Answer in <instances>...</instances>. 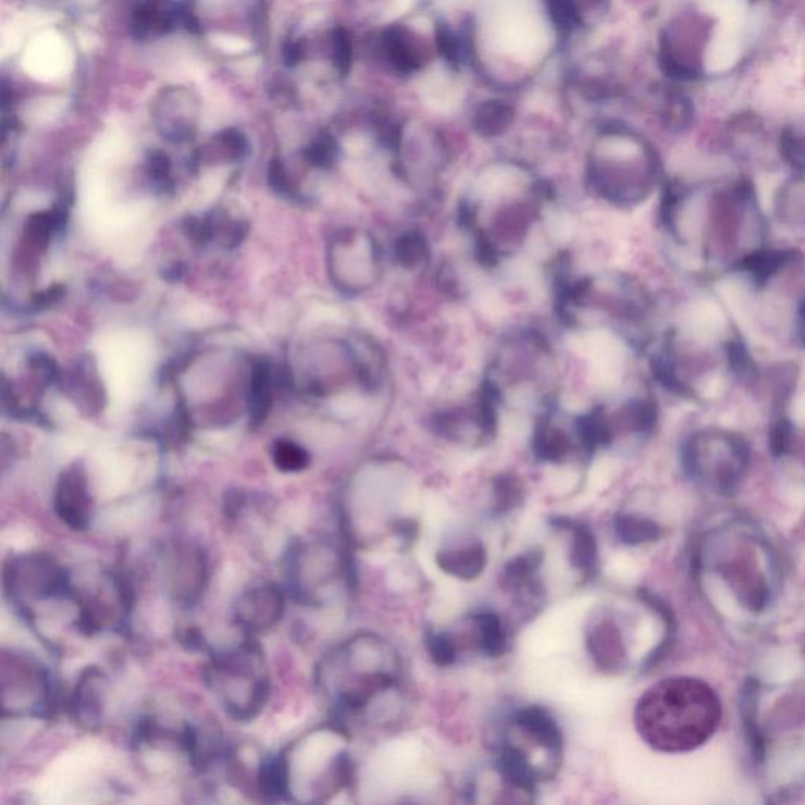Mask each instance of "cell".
<instances>
[{
  "label": "cell",
  "mask_w": 805,
  "mask_h": 805,
  "mask_svg": "<svg viewBox=\"0 0 805 805\" xmlns=\"http://www.w3.org/2000/svg\"><path fill=\"white\" fill-rule=\"evenodd\" d=\"M545 3L550 21L561 34H570L581 24V13L575 0H545Z\"/></svg>",
  "instance_id": "cell-34"
},
{
  "label": "cell",
  "mask_w": 805,
  "mask_h": 805,
  "mask_svg": "<svg viewBox=\"0 0 805 805\" xmlns=\"http://www.w3.org/2000/svg\"><path fill=\"white\" fill-rule=\"evenodd\" d=\"M157 108V122L162 134L172 140H185L190 136L194 129L190 112L196 106L190 100L189 91L183 88L162 91Z\"/></svg>",
  "instance_id": "cell-17"
},
{
  "label": "cell",
  "mask_w": 805,
  "mask_h": 805,
  "mask_svg": "<svg viewBox=\"0 0 805 805\" xmlns=\"http://www.w3.org/2000/svg\"><path fill=\"white\" fill-rule=\"evenodd\" d=\"M722 708L716 692L697 678H666L635 706L642 740L666 754L701 747L718 730Z\"/></svg>",
  "instance_id": "cell-1"
},
{
  "label": "cell",
  "mask_w": 805,
  "mask_h": 805,
  "mask_svg": "<svg viewBox=\"0 0 805 805\" xmlns=\"http://www.w3.org/2000/svg\"><path fill=\"white\" fill-rule=\"evenodd\" d=\"M797 335H800L801 344L805 348V299L801 302L800 310H797Z\"/></svg>",
  "instance_id": "cell-44"
},
{
  "label": "cell",
  "mask_w": 805,
  "mask_h": 805,
  "mask_svg": "<svg viewBox=\"0 0 805 805\" xmlns=\"http://www.w3.org/2000/svg\"><path fill=\"white\" fill-rule=\"evenodd\" d=\"M500 408L529 406L540 414L554 408L559 391L556 352L542 332L517 330L497 345L482 384Z\"/></svg>",
  "instance_id": "cell-3"
},
{
  "label": "cell",
  "mask_w": 805,
  "mask_h": 805,
  "mask_svg": "<svg viewBox=\"0 0 805 805\" xmlns=\"http://www.w3.org/2000/svg\"><path fill=\"white\" fill-rule=\"evenodd\" d=\"M430 655L439 666H450L457 659V647L454 639L446 633H432L426 637Z\"/></svg>",
  "instance_id": "cell-37"
},
{
  "label": "cell",
  "mask_w": 805,
  "mask_h": 805,
  "mask_svg": "<svg viewBox=\"0 0 805 805\" xmlns=\"http://www.w3.org/2000/svg\"><path fill=\"white\" fill-rule=\"evenodd\" d=\"M218 147L228 159H239L245 157L247 150V140L242 131L225 129L216 137Z\"/></svg>",
  "instance_id": "cell-39"
},
{
  "label": "cell",
  "mask_w": 805,
  "mask_h": 805,
  "mask_svg": "<svg viewBox=\"0 0 805 805\" xmlns=\"http://www.w3.org/2000/svg\"><path fill=\"white\" fill-rule=\"evenodd\" d=\"M546 186L535 178L510 186L479 187L461 201L462 225L486 263L510 259L524 247L545 205Z\"/></svg>",
  "instance_id": "cell-2"
},
{
  "label": "cell",
  "mask_w": 805,
  "mask_h": 805,
  "mask_svg": "<svg viewBox=\"0 0 805 805\" xmlns=\"http://www.w3.org/2000/svg\"><path fill=\"white\" fill-rule=\"evenodd\" d=\"M332 60H334L338 74L346 76L349 73L352 62V45L344 27H337L332 32Z\"/></svg>",
  "instance_id": "cell-36"
},
{
  "label": "cell",
  "mask_w": 805,
  "mask_h": 805,
  "mask_svg": "<svg viewBox=\"0 0 805 805\" xmlns=\"http://www.w3.org/2000/svg\"><path fill=\"white\" fill-rule=\"evenodd\" d=\"M54 510L73 531H86L94 517V500L83 466H70L59 476L54 491Z\"/></svg>",
  "instance_id": "cell-11"
},
{
  "label": "cell",
  "mask_w": 805,
  "mask_h": 805,
  "mask_svg": "<svg viewBox=\"0 0 805 805\" xmlns=\"http://www.w3.org/2000/svg\"><path fill=\"white\" fill-rule=\"evenodd\" d=\"M476 631V644L488 656H500L507 648L503 621L496 614L482 612L472 617Z\"/></svg>",
  "instance_id": "cell-27"
},
{
  "label": "cell",
  "mask_w": 805,
  "mask_h": 805,
  "mask_svg": "<svg viewBox=\"0 0 805 805\" xmlns=\"http://www.w3.org/2000/svg\"><path fill=\"white\" fill-rule=\"evenodd\" d=\"M62 295L63 289L60 287L46 289V292L41 293V295H37V299H35V307L51 306V304L59 301V299L62 298Z\"/></svg>",
  "instance_id": "cell-43"
},
{
  "label": "cell",
  "mask_w": 805,
  "mask_h": 805,
  "mask_svg": "<svg viewBox=\"0 0 805 805\" xmlns=\"http://www.w3.org/2000/svg\"><path fill=\"white\" fill-rule=\"evenodd\" d=\"M616 532L621 542L627 545H641V543L653 542L661 536V529L649 519L637 517L617 518Z\"/></svg>",
  "instance_id": "cell-29"
},
{
  "label": "cell",
  "mask_w": 805,
  "mask_h": 805,
  "mask_svg": "<svg viewBox=\"0 0 805 805\" xmlns=\"http://www.w3.org/2000/svg\"><path fill=\"white\" fill-rule=\"evenodd\" d=\"M776 218L791 231L805 232V179L794 176L776 194Z\"/></svg>",
  "instance_id": "cell-20"
},
{
  "label": "cell",
  "mask_w": 805,
  "mask_h": 805,
  "mask_svg": "<svg viewBox=\"0 0 805 805\" xmlns=\"http://www.w3.org/2000/svg\"><path fill=\"white\" fill-rule=\"evenodd\" d=\"M570 524L571 535H573V549H571V564L581 571L582 574L592 578L596 573L598 565V546H596L595 536L585 525Z\"/></svg>",
  "instance_id": "cell-26"
},
{
  "label": "cell",
  "mask_w": 805,
  "mask_h": 805,
  "mask_svg": "<svg viewBox=\"0 0 805 805\" xmlns=\"http://www.w3.org/2000/svg\"><path fill=\"white\" fill-rule=\"evenodd\" d=\"M208 681L228 713L238 719L256 716L270 691L260 648L253 645L218 658L210 667Z\"/></svg>",
  "instance_id": "cell-6"
},
{
  "label": "cell",
  "mask_w": 805,
  "mask_h": 805,
  "mask_svg": "<svg viewBox=\"0 0 805 805\" xmlns=\"http://www.w3.org/2000/svg\"><path fill=\"white\" fill-rule=\"evenodd\" d=\"M592 2L593 3H598V5H599V3L606 2V0H592Z\"/></svg>",
  "instance_id": "cell-45"
},
{
  "label": "cell",
  "mask_w": 805,
  "mask_h": 805,
  "mask_svg": "<svg viewBox=\"0 0 805 805\" xmlns=\"http://www.w3.org/2000/svg\"><path fill=\"white\" fill-rule=\"evenodd\" d=\"M513 108L510 104L504 101L491 100L483 102L476 109L472 123H474L476 133L482 134V136L496 137L508 129V126L513 122Z\"/></svg>",
  "instance_id": "cell-25"
},
{
  "label": "cell",
  "mask_w": 805,
  "mask_h": 805,
  "mask_svg": "<svg viewBox=\"0 0 805 805\" xmlns=\"http://www.w3.org/2000/svg\"><path fill=\"white\" fill-rule=\"evenodd\" d=\"M436 44L441 54L451 63H460L462 59V44L460 37L455 34L454 30L448 29L447 26H437L436 29Z\"/></svg>",
  "instance_id": "cell-38"
},
{
  "label": "cell",
  "mask_w": 805,
  "mask_h": 805,
  "mask_svg": "<svg viewBox=\"0 0 805 805\" xmlns=\"http://www.w3.org/2000/svg\"><path fill=\"white\" fill-rule=\"evenodd\" d=\"M500 406L485 387L472 400L457 403L434 414V432L466 446H485L497 433Z\"/></svg>",
  "instance_id": "cell-8"
},
{
  "label": "cell",
  "mask_w": 805,
  "mask_h": 805,
  "mask_svg": "<svg viewBox=\"0 0 805 805\" xmlns=\"http://www.w3.org/2000/svg\"><path fill=\"white\" fill-rule=\"evenodd\" d=\"M102 676L100 670L88 669L74 690V711L87 727H94L102 715Z\"/></svg>",
  "instance_id": "cell-21"
},
{
  "label": "cell",
  "mask_w": 805,
  "mask_h": 805,
  "mask_svg": "<svg viewBox=\"0 0 805 805\" xmlns=\"http://www.w3.org/2000/svg\"><path fill=\"white\" fill-rule=\"evenodd\" d=\"M273 460L278 471L301 472L310 465V455L292 441H278L274 446Z\"/></svg>",
  "instance_id": "cell-31"
},
{
  "label": "cell",
  "mask_w": 805,
  "mask_h": 805,
  "mask_svg": "<svg viewBox=\"0 0 805 805\" xmlns=\"http://www.w3.org/2000/svg\"><path fill=\"white\" fill-rule=\"evenodd\" d=\"M5 587L13 595L51 598L69 595L70 579L60 565L44 554H29L13 560L5 570Z\"/></svg>",
  "instance_id": "cell-9"
},
{
  "label": "cell",
  "mask_w": 805,
  "mask_h": 805,
  "mask_svg": "<svg viewBox=\"0 0 805 805\" xmlns=\"http://www.w3.org/2000/svg\"><path fill=\"white\" fill-rule=\"evenodd\" d=\"M259 783L261 793L267 796H285L289 787V768L285 757H274L260 768Z\"/></svg>",
  "instance_id": "cell-28"
},
{
  "label": "cell",
  "mask_w": 805,
  "mask_h": 805,
  "mask_svg": "<svg viewBox=\"0 0 805 805\" xmlns=\"http://www.w3.org/2000/svg\"><path fill=\"white\" fill-rule=\"evenodd\" d=\"M268 179H270V185L273 186L275 193L285 197H296L295 186L292 185L287 169L284 168L281 159H274L271 162L270 171H268Z\"/></svg>",
  "instance_id": "cell-40"
},
{
  "label": "cell",
  "mask_w": 805,
  "mask_h": 805,
  "mask_svg": "<svg viewBox=\"0 0 805 805\" xmlns=\"http://www.w3.org/2000/svg\"><path fill=\"white\" fill-rule=\"evenodd\" d=\"M794 425L783 409H776L769 426V448L775 457H785L793 448Z\"/></svg>",
  "instance_id": "cell-32"
},
{
  "label": "cell",
  "mask_w": 805,
  "mask_h": 805,
  "mask_svg": "<svg viewBox=\"0 0 805 805\" xmlns=\"http://www.w3.org/2000/svg\"><path fill=\"white\" fill-rule=\"evenodd\" d=\"M540 564H542V554L538 553L525 554V556L518 557V559L507 565L505 579H507L511 589H532V575L538 570Z\"/></svg>",
  "instance_id": "cell-33"
},
{
  "label": "cell",
  "mask_w": 805,
  "mask_h": 805,
  "mask_svg": "<svg viewBox=\"0 0 805 805\" xmlns=\"http://www.w3.org/2000/svg\"><path fill=\"white\" fill-rule=\"evenodd\" d=\"M574 444L579 443L575 420L571 430L557 419L554 408L538 414L535 426H533L532 448L538 460L546 462H561L570 457ZM582 448V447H581Z\"/></svg>",
  "instance_id": "cell-13"
},
{
  "label": "cell",
  "mask_w": 805,
  "mask_h": 805,
  "mask_svg": "<svg viewBox=\"0 0 805 805\" xmlns=\"http://www.w3.org/2000/svg\"><path fill=\"white\" fill-rule=\"evenodd\" d=\"M330 261L332 278L345 295H363L383 277V249L372 233L360 228L335 233Z\"/></svg>",
  "instance_id": "cell-7"
},
{
  "label": "cell",
  "mask_w": 805,
  "mask_h": 805,
  "mask_svg": "<svg viewBox=\"0 0 805 805\" xmlns=\"http://www.w3.org/2000/svg\"><path fill=\"white\" fill-rule=\"evenodd\" d=\"M437 564L446 573L471 581L485 568L486 553L482 545L466 546L439 553Z\"/></svg>",
  "instance_id": "cell-23"
},
{
  "label": "cell",
  "mask_w": 805,
  "mask_h": 805,
  "mask_svg": "<svg viewBox=\"0 0 805 805\" xmlns=\"http://www.w3.org/2000/svg\"><path fill=\"white\" fill-rule=\"evenodd\" d=\"M310 164L320 169H330L338 158V145L330 134H320L306 150Z\"/></svg>",
  "instance_id": "cell-35"
},
{
  "label": "cell",
  "mask_w": 805,
  "mask_h": 805,
  "mask_svg": "<svg viewBox=\"0 0 805 805\" xmlns=\"http://www.w3.org/2000/svg\"><path fill=\"white\" fill-rule=\"evenodd\" d=\"M169 581L178 602L187 604L199 598L207 581V561L199 547L179 546L173 550Z\"/></svg>",
  "instance_id": "cell-14"
},
{
  "label": "cell",
  "mask_w": 805,
  "mask_h": 805,
  "mask_svg": "<svg viewBox=\"0 0 805 805\" xmlns=\"http://www.w3.org/2000/svg\"><path fill=\"white\" fill-rule=\"evenodd\" d=\"M285 609L284 593L277 585L267 584L249 590L236 604V620L252 633L271 630Z\"/></svg>",
  "instance_id": "cell-12"
},
{
  "label": "cell",
  "mask_w": 805,
  "mask_h": 805,
  "mask_svg": "<svg viewBox=\"0 0 805 805\" xmlns=\"http://www.w3.org/2000/svg\"><path fill=\"white\" fill-rule=\"evenodd\" d=\"M182 24V3L173 0H144L131 21L137 40H150L169 34Z\"/></svg>",
  "instance_id": "cell-16"
},
{
  "label": "cell",
  "mask_w": 805,
  "mask_h": 805,
  "mask_svg": "<svg viewBox=\"0 0 805 805\" xmlns=\"http://www.w3.org/2000/svg\"><path fill=\"white\" fill-rule=\"evenodd\" d=\"M661 165L655 151L637 139L614 133L612 140L599 145L587 164L592 193L610 207L635 208L655 193Z\"/></svg>",
  "instance_id": "cell-4"
},
{
  "label": "cell",
  "mask_w": 805,
  "mask_h": 805,
  "mask_svg": "<svg viewBox=\"0 0 805 805\" xmlns=\"http://www.w3.org/2000/svg\"><path fill=\"white\" fill-rule=\"evenodd\" d=\"M589 648L602 669H620L624 664V648L621 642L619 628L614 627L612 621L599 620L589 631Z\"/></svg>",
  "instance_id": "cell-18"
},
{
  "label": "cell",
  "mask_w": 805,
  "mask_h": 805,
  "mask_svg": "<svg viewBox=\"0 0 805 805\" xmlns=\"http://www.w3.org/2000/svg\"><path fill=\"white\" fill-rule=\"evenodd\" d=\"M392 256L401 270L423 271L432 260V249L425 236L418 231L401 233L392 246Z\"/></svg>",
  "instance_id": "cell-22"
},
{
  "label": "cell",
  "mask_w": 805,
  "mask_h": 805,
  "mask_svg": "<svg viewBox=\"0 0 805 805\" xmlns=\"http://www.w3.org/2000/svg\"><path fill=\"white\" fill-rule=\"evenodd\" d=\"M730 372L740 381H752L757 376V367L748 352L747 346L740 337L729 338L723 345Z\"/></svg>",
  "instance_id": "cell-30"
},
{
  "label": "cell",
  "mask_w": 805,
  "mask_h": 805,
  "mask_svg": "<svg viewBox=\"0 0 805 805\" xmlns=\"http://www.w3.org/2000/svg\"><path fill=\"white\" fill-rule=\"evenodd\" d=\"M271 406H273L271 370L267 362H257L253 366L249 387V411L252 425H261L267 420Z\"/></svg>",
  "instance_id": "cell-24"
},
{
  "label": "cell",
  "mask_w": 805,
  "mask_h": 805,
  "mask_svg": "<svg viewBox=\"0 0 805 805\" xmlns=\"http://www.w3.org/2000/svg\"><path fill=\"white\" fill-rule=\"evenodd\" d=\"M304 59V48L299 41H288L284 48V60L288 66L298 65Z\"/></svg>",
  "instance_id": "cell-42"
},
{
  "label": "cell",
  "mask_w": 805,
  "mask_h": 805,
  "mask_svg": "<svg viewBox=\"0 0 805 805\" xmlns=\"http://www.w3.org/2000/svg\"><path fill=\"white\" fill-rule=\"evenodd\" d=\"M800 260H803V253L797 249H768L760 246L740 257L732 268L746 274L755 287H765L777 274Z\"/></svg>",
  "instance_id": "cell-15"
},
{
  "label": "cell",
  "mask_w": 805,
  "mask_h": 805,
  "mask_svg": "<svg viewBox=\"0 0 805 805\" xmlns=\"http://www.w3.org/2000/svg\"><path fill=\"white\" fill-rule=\"evenodd\" d=\"M2 692L13 695L12 705L20 702L17 708H38L48 704L49 686L44 670L37 662L23 656L13 655L12 658L3 655L2 659Z\"/></svg>",
  "instance_id": "cell-10"
},
{
  "label": "cell",
  "mask_w": 805,
  "mask_h": 805,
  "mask_svg": "<svg viewBox=\"0 0 805 805\" xmlns=\"http://www.w3.org/2000/svg\"><path fill=\"white\" fill-rule=\"evenodd\" d=\"M381 48L388 63L400 73H412L422 66V54L405 27L392 26L384 30Z\"/></svg>",
  "instance_id": "cell-19"
},
{
  "label": "cell",
  "mask_w": 805,
  "mask_h": 805,
  "mask_svg": "<svg viewBox=\"0 0 805 805\" xmlns=\"http://www.w3.org/2000/svg\"><path fill=\"white\" fill-rule=\"evenodd\" d=\"M684 471L715 493L730 496L740 488L751 462V448L740 434L722 430L692 433L681 448Z\"/></svg>",
  "instance_id": "cell-5"
},
{
  "label": "cell",
  "mask_w": 805,
  "mask_h": 805,
  "mask_svg": "<svg viewBox=\"0 0 805 805\" xmlns=\"http://www.w3.org/2000/svg\"><path fill=\"white\" fill-rule=\"evenodd\" d=\"M148 172L159 185L168 183L171 178V161H169L168 154L161 153V151L151 153L148 158Z\"/></svg>",
  "instance_id": "cell-41"
}]
</instances>
